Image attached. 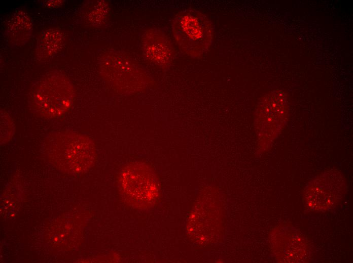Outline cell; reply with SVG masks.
I'll use <instances>...</instances> for the list:
<instances>
[{
	"label": "cell",
	"instance_id": "cell-1",
	"mask_svg": "<svg viewBox=\"0 0 353 263\" xmlns=\"http://www.w3.org/2000/svg\"><path fill=\"white\" fill-rule=\"evenodd\" d=\"M172 30L181 50L192 58L201 56L213 42V24L196 10L187 9L179 13L172 21Z\"/></svg>",
	"mask_w": 353,
	"mask_h": 263
},
{
	"label": "cell",
	"instance_id": "cell-2",
	"mask_svg": "<svg viewBox=\"0 0 353 263\" xmlns=\"http://www.w3.org/2000/svg\"><path fill=\"white\" fill-rule=\"evenodd\" d=\"M73 90L67 80L53 77L42 82L33 94V102L38 112L48 118L64 115L71 107Z\"/></svg>",
	"mask_w": 353,
	"mask_h": 263
},
{
	"label": "cell",
	"instance_id": "cell-3",
	"mask_svg": "<svg viewBox=\"0 0 353 263\" xmlns=\"http://www.w3.org/2000/svg\"><path fill=\"white\" fill-rule=\"evenodd\" d=\"M344 185L342 176L335 170H330L317 176L306 188L305 198L307 206L315 211H325L333 208L342 198Z\"/></svg>",
	"mask_w": 353,
	"mask_h": 263
},
{
	"label": "cell",
	"instance_id": "cell-4",
	"mask_svg": "<svg viewBox=\"0 0 353 263\" xmlns=\"http://www.w3.org/2000/svg\"><path fill=\"white\" fill-rule=\"evenodd\" d=\"M151 171L140 166L128 167L123 175V185L125 193L137 204L151 203L157 192L156 184Z\"/></svg>",
	"mask_w": 353,
	"mask_h": 263
},
{
	"label": "cell",
	"instance_id": "cell-5",
	"mask_svg": "<svg viewBox=\"0 0 353 263\" xmlns=\"http://www.w3.org/2000/svg\"><path fill=\"white\" fill-rule=\"evenodd\" d=\"M142 49L148 59L160 66L166 67L172 61L173 50L170 42L159 30L150 29L144 34Z\"/></svg>",
	"mask_w": 353,
	"mask_h": 263
}]
</instances>
